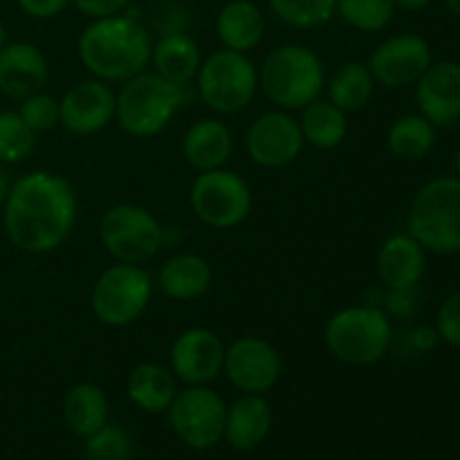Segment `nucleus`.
<instances>
[{
    "label": "nucleus",
    "instance_id": "obj_7",
    "mask_svg": "<svg viewBox=\"0 0 460 460\" xmlns=\"http://www.w3.org/2000/svg\"><path fill=\"white\" fill-rule=\"evenodd\" d=\"M198 93L218 115H234L250 106L259 88V72L247 54L218 49L198 70Z\"/></svg>",
    "mask_w": 460,
    "mask_h": 460
},
{
    "label": "nucleus",
    "instance_id": "obj_8",
    "mask_svg": "<svg viewBox=\"0 0 460 460\" xmlns=\"http://www.w3.org/2000/svg\"><path fill=\"white\" fill-rule=\"evenodd\" d=\"M103 247L119 263L144 265L164 247V227L144 207L124 202L103 214L99 227Z\"/></svg>",
    "mask_w": 460,
    "mask_h": 460
},
{
    "label": "nucleus",
    "instance_id": "obj_17",
    "mask_svg": "<svg viewBox=\"0 0 460 460\" xmlns=\"http://www.w3.org/2000/svg\"><path fill=\"white\" fill-rule=\"evenodd\" d=\"M48 75V58L36 45L16 40L0 48V93L9 99L22 102L40 93Z\"/></svg>",
    "mask_w": 460,
    "mask_h": 460
},
{
    "label": "nucleus",
    "instance_id": "obj_38",
    "mask_svg": "<svg viewBox=\"0 0 460 460\" xmlns=\"http://www.w3.org/2000/svg\"><path fill=\"white\" fill-rule=\"evenodd\" d=\"M9 189H12V182H9L7 173H4V171L0 169V207H3L4 202H7Z\"/></svg>",
    "mask_w": 460,
    "mask_h": 460
},
{
    "label": "nucleus",
    "instance_id": "obj_35",
    "mask_svg": "<svg viewBox=\"0 0 460 460\" xmlns=\"http://www.w3.org/2000/svg\"><path fill=\"white\" fill-rule=\"evenodd\" d=\"M438 332L445 341L460 346V292L449 296L438 313Z\"/></svg>",
    "mask_w": 460,
    "mask_h": 460
},
{
    "label": "nucleus",
    "instance_id": "obj_37",
    "mask_svg": "<svg viewBox=\"0 0 460 460\" xmlns=\"http://www.w3.org/2000/svg\"><path fill=\"white\" fill-rule=\"evenodd\" d=\"M18 7L31 18H54L67 7L70 0H16Z\"/></svg>",
    "mask_w": 460,
    "mask_h": 460
},
{
    "label": "nucleus",
    "instance_id": "obj_40",
    "mask_svg": "<svg viewBox=\"0 0 460 460\" xmlns=\"http://www.w3.org/2000/svg\"><path fill=\"white\" fill-rule=\"evenodd\" d=\"M447 4H449V9L456 13V16H460V0H447Z\"/></svg>",
    "mask_w": 460,
    "mask_h": 460
},
{
    "label": "nucleus",
    "instance_id": "obj_21",
    "mask_svg": "<svg viewBox=\"0 0 460 460\" xmlns=\"http://www.w3.org/2000/svg\"><path fill=\"white\" fill-rule=\"evenodd\" d=\"M151 63L155 75L175 85H189L200 70V48L184 31H169L153 45Z\"/></svg>",
    "mask_w": 460,
    "mask_h": 460
},
{
    "label": "nucleus",
    "instance_id": "obj_3",
    "mask_svg": "<svg viewBox=\"0 0 460 460\" xmlns=\"http://www.w3.org/2000/svg\"><path fill=\"white\" fill-rule=\"evenodd\" d=\"M187 85H175L157 76L155 72H142L124 81L117 94L115 119L124 133L133 137H153L162 133L175 112L187 102Z\"/></svg>",
    "mask_w": 460,
    "mask_h": 460
},
{
    "label": "nucleus",
    "instance_id": "obj_29",
    "mask_svg": "<svg viewBox=\"0 0 460 460\" xmlns=\"http://www.w3.org/2000/svg\"><path fill=\"white\" fill-rule=\"evenodd\" d=\"M434 146V126L425 117H400L389 128V148L400 160H420Z\"/></svg>",
    "mask_w": 460,
    "mask_h": 460
},
{
    "label": "nucleus",
    "instance_id": "obj_31",
    "mask_svg": "<svg viewBox=\"0 0 460 460\" xmlns=\"http://www.w3.org/2000/svg\"><path fill=\"white\" fill-rule=\"evenodd\" d=\"M337 12L355 30L377 31L391 22L395 3L394 0H337Z\"/></svg>",
    "mask_w": 460,
    "mask_h": 460
},
{
    "label": "nucleus",
    "instance_id": "obj_36",
    "mask_svg": "<svg viewBox=\"0 0 460 460\" xmlns=\"http://www.w3.org/2000/svg\"><path fill=\"white\" fill-rule=\"evenodd\" d=\"M72 3H75V7L81 13L97 21V18H108L121 13L128 7L130 0H72Z\"/></svg>",
    "mask_w": 460,
    "mask_h": 460
},
{
    "label": "nucleus",
    "instance_id": "obj_20",
    "mask_svg": "<svg viewBox=\"0 0 460 460\" xmlns=\"http://www.w3.org/2000/svg\"><path fill=\"white\" fill-rule=\"evenodd\" d=\"M377 270L380 277L391 290H409L416 288L425 272V247L411 236V234H398L391 236L382 245L377 256Z\"/></svg>",
    "mask_w": 460,
    "mask_h": 460
},
{
    "label": "nucleus",
    "instance_id": "obj_23",
    "mask_svg": "<svg viewBox=\"0 0 460 460\" xmlns=\"http://www.w3.org/2000/svg\"><path fill=\"white\" fill-rule=\"evenodd\" d=\"M216 31H218V39L225 49L245 54L263 39L265 18L261 9L250 0H232L220 9Z\"/></svg>",
    "mask_w": 460,
    "mask_h": 460
},
{
    "label": "nucleus",
    "instance_id": "obj_25",
    "mask_svg": "<svg viewBox=\"0 0 460 460\" xmlns=\"http://www.w3.org/2000/svg\"><path fill=\"white\" fill-rule=\"evenodd\" d=\"M175 377L173 371L160 367V364L144 362L130 371L128 376V398L139 409L148 413L169 411L171 402L175 400Z\"/></svg>",
    "mask_w": 460,
    "mask_h": 460
},
{
    "label": "nucleus",
    "instance_id": "obj_4",
    "mask_svg": "<svg viewBox=\"0 0 460 460\" xmlns=\"http://www.w3.org/2000/svg\"><path fill=\"white\" fill-rule=\"evenodd\" d=\"M259 81L274 106L296 111L319 99L323 90V66L305 45H281L265 57Z\"/></svg>",
    "mask_w": 460,
    "mask_h": 460
},
{
    "label": "nucleus",
    "instance_id": "obj_42",
    "mask_svg": "<svg viewBox=\"0 0 460 460\" xmlns=\"http://www.w3.org/2000/svg\"><path fill=\"white\" fill-rule=\"evenodd\" d=\"M456 171H458V175H460V151H458V155H456Z\"/></svg>",
    "mask_w": 460,
    "mask_h": 460
},
{
    "label": "nucleus",
    "instance_id": "obj_2",
    "mask_svg": "<svg viewBox=\"0 0 460 460\" xmlns=\"http://www.w3.org/2000/svg\"><path fill=\"white\" fill-rule=\"evenodd\" d=\"M79 58L97 79L124 84L142 75L151 63L153 43L148 31L133 16L97 18L79 36Z\"/></svg>",
    "mask_w": 460,
    "mask_h": 460
},
{
    "label": "nucleus",
    "instance_id": "obj_39",
    "mask_svg": "<svg viewBox=\"0 0 460 460\" xmlns=\"http://www.w3.org/2000/svg\"><path fill=\"white\" fill-rule=\"evenodd\" d=\"M394 3L400 4L402 9H420V7H425L429 0H394Z\"/></svg>",
    "mask_w": 460,
    "mask_h": 460
},
{
    "label": "nucleus",
    "instance_id": "obj_11",
    "mask_svg": "<svg viewBox=\"0 0 460 460\" xmlns=\"http://www.w3.org/2000/svg\"><path fill=\"white\" fill-rule=\"evenodd\" d=\"M169 420L184 445L191 449H209L225 438L227 404L209 386H189L175 394Z\"/></svg>",
    "mask_w": 460,
    "mask_h": 460
},
{
    "label": "nucleus",
    "instance_id": "obj_9",
    "mask_svg": "<svg viewBox=\"0 0 460 460\" xmlns=\"http://www.w3.org/2000/svg\"><path fill=\"white\" fill-rule=\"evenodd\" d=\"M153 295V281L142 265L117 263L103 270L93 288V313L112 328L130 326L142 317Z\"/></svg>",
    "mask_w": 460,
    "mask_h": 460
},
{
    "label": "nucleus",
    "instance_id": "obj_12",
    "mask_svg": "<svg viewBox=\"0 0 460 460\" xmlns=\"http://www.w3.org/2000/svg\"><path fill=\"white\" fill-rule=\"evenodd\" d=\"M305 139L301 126L288 112L261 115L247 130L245 146L252 162L263 169H283L299 157Z\"/></svg>",
    "mask_w": 460,
    "mask_h": 460
},
{
    "label": "nucleus",
    "instance_id": "obj_6",
    "mask_svg": "<svg viewBox=\"0 0 460 460\" xmlns=\"http://www.w3.org/2000/svg\"><path fill=\"white\" fill-rule=\"evenodd\" d=\"M409 232L431 252H460V180H434L418 193L409 214Z\"/></svg>",
    "mask_w": 460,
    "mask_h": 460
},
{
    "label": "nucleus",
    "instance_id": "obj_24",
    "mask_svg": "<svg viewBox=\"0 0 460 460\" xmlns=\"http://www.w3.org/2000/svg\"><path fill=\"white\" fill-rule=\"evenodd\" d=\"M162 292L169 299L189 301L205 295L211 286V265L198 254H175L160 268Z\"/></svg>",
    "mask_w": 460,
    "mask_h": 460
},
{
    "label": "nucleus",
    "instance_id": "obj_22",
    "mask_svg": "<svg viewBox=\"0 0 460 460\" xmlns=\"http://www.w3.org/2000/svg\"><path fill=\"white\" fill-rule=\"evenodd\" d=\"M234 148L232 133L218 119H200L187 130L182 142L184 157L193 169L214 171L223 169Z\"/></svg>",
    "mask_w": 460,
    "mask_h": 460
},
{
    "label": "nucleus",
    "instance_id": "obj_26",
    "mask_svg": "<svg viewBox=\"0 0 460 460\" xmlns=\"http://www.w3.org/2000/svg\"><path fill=\"white\" fill-rule=\"evenodd\" d=\"M63 420L76 436L88 438L108 422V398L97 385L81 382L63 400Z\"/></svg>",
    "mask_w": 460,
    "mask_h": 460
},
{
    "label": "nucleus",
    "instance_id": "obj_5",
    "mask_svg": "<svg viewBox=\"0 0 460 460\" xmlns=\"http://www.w3.org/2000/svg\"><path fill=\"white\" fill-rule=\"evenodd\" d=\"M394 337L389 317L373 305H355L332 314L323 340L331 355L353 367H368L386 355Z\"/></svg>",
    "mask_w": 460,
    "mask_h": 460
},
{
    "label": "nucleus",
    "instance_id": "obj_19",
    "mask_svg": "<svg viewBox=\"0 0 460 460\" xmlns=\"http://www.w3.org/2000/svg\"><path fill=\"white\" fill-rule=\"evenodd\" d=\"M272 427V407L259 394H243L227 407L225 438L238 452L256 449Z\"/></svg>",
    "mask_w": 460,
    "mask_h": 460
},
{
    "label": "nucleus",
    "instance_id": "obj_1",
    "mask_svg": "<svg viewBox=\"0 0 460 460\" xmlns=\"http://www.w3.org/2000/svg\"><path fill=\"white\" fill-rule=\"evenodd\" d=\"M76 220V196L66 178L31 171L9 189L4 202V232L9 241L30 254L57 250Z\"/></svg>",
    "mask_w": 460,
    "mask_h": 460
},
{
    "label": "nucleus",
    "instance_id": "obj_34",
    "mask_svg": "<svg viewBox=\"0 0 460 460\" xmlns=\"http://www.w3.org/2000/svg\"><path fill=\"white\" fill-rule=\"evenodd\" d=\"M18 115H21V119L34 133H45V130H52L54 126L61 124V106H58V99L45 93H36L31 97L22 99L21 108H18Z\"/></svg>",
    "mask_w": 460,
    "mask_h": 460
},
{
    "label": "nucleus",
    "instance_id": "obj_33",
    "mask_svg": "<svg viewBox=\"0 0 460 460\" xmlns=\"http://www.w3.org/2000/svg\"><path fill=\"white\" fill-rule=\"evenodd\" d=\"M133 452L128 434L117 425H103L85 438L88 460H128Z\"/></svg>",
    "mask_w": 460,
    "mask_h": 460
},
{
    "label": "nucleus",
    "instance_id": "obj_27",
    "mask_svg": "<svg viewBox=\"0 0 460 460\" xmlns=\"http://www.w3.org/2000/svg\"><path fill=\"white\" fill-rule=\"evenodd\" d=\"M299 126L305 142L313 144L314 148H323V151L340 146L349 133L346 112L340 111L335 103L322 102V99H314L313 103L304 106Z\"/></svg>",
    "mask_w": 460,
    "mask_h": 460
},
{
    "label": "nucleus",
    "instance_id": "obj_14",
    "mask_svg": "<svg viewBox=\"0 0 460 460\" xmlns=\"http://www.w3.org/2000/svg\"><path fill=\"white\" fill-rule=\"evenodd\" d=\"M225 346L209 328H189L171 349V371L189 386H207L223 373Z\"/></svg>",
    "mask_w": 460,
    "mask_h": 460
},
{
    "label": "nucleus",
    "instance_id": "obj_30",
    "mask_svg": "<svg viewBox=\"0 0 460 460\" xmlns=\"http://www.w3.org/2000/svg\"><path fill=\"white\" fill-rule=\"evenodd\" d=\"M270 7L286 25L313 30L331 21L337 0H270Z\"/></svg>",
    "mask_w": 460,
    "mask_h": 460
},
{
    "label": "nucleus",
    "instance_id": "obj_41",
    "mask_svg": "<svg viewBox=\"0 0 460 460\" xmlns=\"http://www.w3.org/2000/svg\"><path fill=\"white\" fill-rule=\"evenodd\" d=\"M4 43H7V30H4L3 21H0V48H3Z\"/></svg>",
    "mask_w": 460,
    "mask_h": 460
},
{
    "label": "nucleus",
    "instance_id": "obj_18",
    "mask_svg": "<svg viewBox=\"0 0 460 460\" xmlns=\"http://www.w3.org/2000/svg\"><path fill=\"white\" fill-rule=\"evenodd\" d=\"M416 102L427 121L447 126L460 117V66L452 61L427 67L418 79Z\"/></svg>",
    "mask_w": 460,
    "mask_h": 460
},
{
    "label": "nucleus",
    "instance_id": "obj_28",
    "mask_svg": "<svg viewBox=\"0 0 460 460\" xmlns=\"http://www.w3.org/2000/svg\"><path fill=\"white\" fill-rule=\"evenodd\" d=\"M376 76L367 63L349 61L328 81V102L344 112H358L371 102Z\"/></svg>",
    "mask_w": 460,
    "mask_h": 460
},
{
    "label": "nucleus",
    "instance_id": "obj_15",
    "mask_svg": "<svg viewBox=\"0 0 460 460\" xmlns=\"http://www.w3.org/2000/svg\"><path fill=\"white\" fill-rule=\"evenodd\" d=\"M429 66V45L416 34H402L385 40L368 58V70L380 84L389 85V88L416 84Z\"/></svg>",
    "mask_w": 460,
    "mask_h": 460
},
{
    "label": "nucleus",
    "instance_id": "obj_32",
    "mask_svg": "<svg viewBox=\"0 0 460 460\" xmlns=\"http://www.w3.org/2000/svg\"><path fill=\"white\" fill-rule=\"evenodd\" d=\"M36 133L18 112H0V162H21L34 151Z\"/></svg>",
    "mask_w": 460,
    "mask_h": 460
},
{
    "label": "nucleus",
    "instance_id": "obj_13",
    "mask_svg": "<svg viewBox=\"0 0 460 460\" xmlns=\"http://www.w3.org/2000/svg\"><path fill=\"white\" fill-rule=\"evenodd\" d=\"M223 371L238 391L263 395L281 377V358L261 337H241L225 349Z\"/></svg>",
    "mask_w": 460,
    "mask_h": 460
},
{
    "label": "nucleus",
    "instance_id": "obj_16",
    "mask_svg": "<svg viewBox=\"0 0 460 460\" xmlns=\"http://www.w3.org/2000/svg\"><path fill=\"white\" fill-rule=\"evenodd\" d=\"M58 106L61 126L67 133L94 135L115 119L117 94L106 81L90 79L67 90L63 99H58Z\"/></svg>",
    "mask_w": 460,
    "mask_h": 460
},
{
    "label": "nucleus",
    "instance_id": "obj_10",
    "mask_svg": "<svg viewBox=\"0 0 460 460\" xmlns=\"http://www.w3.org/2000/svg\"><path fill=\"white\" fill-rule=\"evenodd\" d=\"M191 209L209 227L232 229L250 216L252 191L234 171H202L191 187Z\"/></svg>",
    "mask_w": 460,
    "mask_h": 460
}]
</instances>
